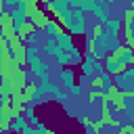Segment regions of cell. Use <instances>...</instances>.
Instances as JSON below:
<instances>
[{
  "mask_svg": "<svg viewBox=\"0 0 134 134\" xmlns=\"http://www.w3.org/2000/svg\"><path fill=\"white\" fill-rule=\"evenodd\" d=\"M44 2H48V0H44Z\"/></svg>",
  "mask_w": 134,
  "mask_h": 134,
  "instance_id": "cell-27",
  "label": "cell"
},
{
  "mask_svg": "<svg viewBox=\"0 0 134 134\" xmlns=\"http://www.w3.org/2000/svg\"><path fill=\"white\" fill-rule=\"evenodd\" d=\"M103 63H105V71H109V73H113V75H115V73H119V71L124 69V65L115 59V54H109Z\"/></svg>",
  "mask_w": 134,
  "mask_h": 134,
  "instance_id": "cell-6",
  "label": "cell"
},
{
  "mask_svg": "<svg viewBox=\"0 0 134 134\" xmlns=\"http://www.w3.org/2000/svg\"><path fill=\"white\" fill-rule=\"evenodd\" d=\"M80 124H82V126H84V130H86V132H88V134H94V132H96V128H94V126H92V124H90V121H86V119H84V117H82V119H80Z\"/></svg>",
  "mask_w": 134,
  "mask_h": 134,
  "instance_id": "cell-17",
  "label": "cell"
},
{
  "mask_svg": "<svg viewBox=\"0 0 134 134\" xmlns=\"http://www.w3.org/2000/svg\"><path fill=\"white\" fill-rule=\"evenodd\" d=\"M27 65H29V71H34V73H36V77H40L44 71H48V65H46V61H42V59H40V54L29 57V59H27Z\"/></svg>",
  "mask_w": 134,
  "mask_h": 134,
  "instance_id": "cell-2",
  "label": "cell"
},
{
  "mask_svg": "<svg viewBox=\"0 0 134 134\" xmlns=\"http://www.w3.org/2000/svg\"><path fill=\"white\" fill-rule=\"evenodd\" d=\"M54 40L59 42L61 48H65V50H69V52L75 48V44H73V34H71V31H67V34H65V31H59V34L54 36Z\"/></svg>",
  "mask_w": 134,
  "mask_h": 134,
  "instance_id": "cell-3",
  "label": "cell"
},
{
  "mask_svg": "<svg viewBox=\"0 0 134 134\" xmlns=\"http://www.w3.org/2000/svg\"><path fill=\"white\" fill-rule=\"evenodd\" d=\"M46 6H48L50 10H54L57 15H61L63 10H67V8H69L67 0H48V2H46Z\"/></svg>",
  "mask_w": 134,
  "mask_h": 134,
  "instance_id": "cell-11",
  "label": "cell"
},
{
  "mask_svg": "<svg viewBox=\"0 0 134 134\" xmlns=\"http://www.w3.org/2000/svg\"><path fill=\"white\" fill-rule=\"evenodd\" d=\"M84 15H86V13H84L82 8H71V6H69L67 10H63V13L59 15V19H61V23L67 27V31H69L77 21H86V17H84Z\"/></svg>",
  "mask_w": 134,
  "mask_h": 134,
  "instance_id": "cell-1",
  "label": "cell"
},
{
  "mask_svg": "<svg viewBox=\"0 0 134 134\" xmlns=\"http://www.w3.org/2000/svg\"><path fill=\"white\" fill-rule=\"evenodd\" d=\"M40 82H50V75H48V71H44V73L40 75Z\"/></svg>",
  "mask_w": 134,
  "mask_h": 134,
  "instance_id": "cell-25",
  "label": "cell"
},
{
  "mask_svg": "<svg viewBox=\"0 0 134 134\" xmlns=\"http://www.w3.org/2000/svg\"><path fill=\"white\" fill-rule=\"evenodd\" d=\"M36 130H38V134H46V132H48V126H46V124H42V121H40V124H38V126H36Z\"/></svg>",
  "mask_w": 134,
  "mask_h": 134,
  "instance_id": "cell-24",
  "label": "cell"
},
{
  "mask_svg": "<svg viewBox=\"0 0 134 134\" xmlns=\"http://www.w3.org/2000/svg\"><path fill=\"white\" fill-rule=\"evenodd\" d=\"M103 25H105V29L109 31V36H111V38H117V36H119V31H121V21H119V19H111V17H109Z\"/></svg>",
  "mask_w": 134,
  "mask_h": 134,
  "instance_id": "cell-7",
  "label": "cell"
},
{
  "mask_svg": "<svg viewBox=\"0 0 134 134\" xmlns=\"http://www.w3.org/2000/svg\"><path fill=\"white\" fill-rule=\"evenodd\" d=\"M69 94H71V96H80V94H82V86H80V84H73V86L69 88Z\"/></svg>",
  "mask_w": 134,
  "mask_h": 134,
  "instance_id": "cell-20",
  "label": "cell"
},
{
  "mask_svg": "<svg viewBox=\"0 0 134 134\" xmlns=\"http://www.w3.org/2000/svg\"><path fill=\"white\" fill-rule=\"evenodd\" d=\"M80 71H82V75H86V77H90V80H92V77L96 75L94 63H90V61H86V59H84V61L80 63Z\"/></svg>",
  "mask_w": 134,
  "mask_h": 134,
  "instance_id": "cell-12",
  "label": "cell"
},
{
  "mask_svg": "<svg viewBox=\"0 0 134 134\" xmlns=\"http://www.w3.org/2000/svg\"><path fill=\"white\" fill-rule=\"evenodd\" d=\"M36 38H38V34H36V29H34V31H29V34L25 36V42H27V44H36Z\"/></svg>",
  "mask_w": 134,
  "mask_h": 134,
  "instance_id": "cell-22",
  "label": "cell"
},
{
  "mask_svg": "<svg viewBox=\"0 0 134 134\" xmlns=\"http://www.w3.org/2000/svg\"><path fill=\"white\" fill-rule=\"evenodd\" d=\"M52 96H54V100H67V92H65V90H61V88H59Z\"/></svg>",
  "mask_w": 134,
  "mask_h": 134,
  "instance_id": "cell-21",
  "label": "cell"
},
{
  "mask_svg": "<svg viewBox=\"0 0 134 134\" xmlns=\"http://www.w3.org/2000/svg\"><path fill=\"white\" fill-rule=\"evenodd\" d=\"M96 2H105V0H96Z\"/></svg>",
  "mask_w": 134,
  "mask_h": 134,
  "instance_id": "cell-26",
  "label": "cell"
},
{
  "mask_svg": "<svg viewBox=\"0 0 134 134\" xmlns=\"http://www.w3.org/2000/svg\"><path fill=\"white\" fill-rule=\"evenodd\" d=\"M59 75H61V84H63L67 90L75 84V71H73V69H69V65H67V67H63V69L59 71Z\"/></svg>",
  "mask_w": 134,
  "mask_h": 134,
  "instance_id": "cell-5",
  "label": "cell"
},
{
  "mask_svg": "<svg viewBox=\"0 0 134 134\" xmlns=\"http://www.w3.org/2000/svg\"><path fill=\"white\" fill-rule=\"evenodd\" d=\"M29 124V119H27V115H15L13 119H10V124H8V130H13V132H21L25 126Z\"/></svg>",
  "mask_w": 134,
  "mask_h": 134,
  "instance_id": "cell-8",
  "label": "cell"
},
{
  "mask_svg": "<svg viewBox=\"0 0 134 134\" xmlns=\"http://www.w3.org/2000/svg\"><path fill=\"white\" fill-rule=\"evenodd\" d=\"M96 0H82V4H80V8L84 10V13H94V8H96Z\"/></svg>",
  "mask_w": 134,
  "mask_h": 134,
  "instance_id": "cell-15",
  "label": "cell"
},
{
  "mask_svg": "<svg viewBox=\"0 0 134 134\" xmlns=\"http://www.w3.org/2000/svg\"><path fill=\"white\" fill-rule=\"evenodd\" d=\"M21 0H2V4H4V8H15L17 4H19Z\"/></svg>",
  "mask_w": 134,
  "mask_h": 134,
  "instance_id": "cell-23",
  "label": "cell"
},
{
  "mask_svg": "<svg viewBox=\"0 0 134 134\" xmlns=\"http://www.w3.org/2000/svg\"><path fill=\"white\" fill-rule=\"evenodd\" d=\"M115 59L124 65V67H128V65H132L134 63V48H130V46H126V48H119L117 52H115Z\"/></svg>",
  "mask_w": 134,
  "mask_h": 134,
  "instance_id": "cell-4",
  "label": "cell"
},
{
  "mask_svg": "<svg viewBox=\"0 0 134 134\" xmlns=\"http://www.w3.org/2000/svg\"><path fill=\"white\" fill-rule=\"evenodd\" d=\"M57 63L61 65V67H67V65H71V52L69 50H65V48H61L59 52H57Z\"/></svg>",
  "mask_w": 134,
  "mask_h": 134,
  "instance_id": "cell-13",
  "label": "cell"
},
{
  "mask_svg": "<svg viewBox=\"0 0 134 134\" xmlns=\"http://www.w3.org/2000/svg\"><path fill=\"white\" fill-rule=\"evenodd\" d=\"M61 50V46H59V42L54 40V38H50L44 46H42V52L46 54V57H57V52Z\"/></svg>",
  "mask_w": 134,
  "mask_h": 134,
  "instance_id": "cell-10",
  "label": "cell"
},
{
  "mask_svg": "<svg viewBox=\"0 0 134 134\" xmlns=\"http://www.w3.org/2000/svg\"><path fill=\"white\" fill-rule=\"evenodd\" d=\"M25 115H27V119H29V124H34V126H38V124H40V119L36 117V111H34V105H29V107L25 109Z\"/></svg>",
  "mask_w": 134,
  "mask_h": 134,
  "instance_id": "cell-16",
  "label": "cell"
},
{
  "mask_svg": "<svg viewBox=\"0 0 134 134\" xmlns=\"http://www.w3.org/2000/svg\"><path fill=\"white\" fill-rule=\"evenodd\" d=\"M2 94L4 96L10 94V82H8V77H4V82H2Z\"/></svg>",
  "mask_w": 134,
  "mask_h": 134,
  "instance_id": "cell-19",
  "label": "cell"
},
{
  "mask_svg": "<svg viewBox=\"0 0 134 134\" xmlns=\"http://www.w3.org/2000/svg\"><path fill=\"white\" fill-rule=\"evenodd\" d=\"M94 17H96L100 23H105V21L109 19V2H107V0L96 4V8H94Z\"/></svg>",
  "mask_w": 134,
  "mask_h": 134,
  "instance_id": "cell-9",
  "label": "cell"
},
{
  "mask_svg": "<svg viewBox=\"0 0 134 134\" xmlns=\"http://www.w3.org/2000/svg\"><path fill=\"white\" fill-rule=\"evenodd\" d=\"M84 59H82V54H80V50L77 48H73L71 50V63H82Z\"/></svg>",
  "mask_w": 134,
  "mask_h": 134,
  "instance_id": "cell-18",
  "label": "cell"
},
{
  "mask_svg": "<svg viewBox=\"0 0 134 134\" xmlns=\"http://www.w3.org/2000/svg\"><path fill=\"white\" fill-rule=\"evenodd\" d=\"M44 31L50 36V38H54L57 34H59V25H57V21H52V19H48L46 21V25H44Z\"/></svg>",
  "mask_w": 134,
  "mask_h": 134,
  "instance_id": "cell-14",
  "label": "cell"
}]
</instances>
